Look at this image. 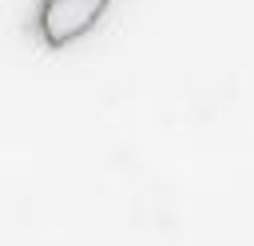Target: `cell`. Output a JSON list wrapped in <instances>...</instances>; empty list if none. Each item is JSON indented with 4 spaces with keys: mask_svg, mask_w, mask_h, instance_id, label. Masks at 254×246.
<instances>
[{
    "mask_svg": "<svg viewBox=\"0 0 254 246\" xmlns=\"http://www.w3.org/2000/svg\"><path fill=\"white\" fill-rule=\"evenodd\" d=\"M111 8V0H40L36 32L48 48H64L95 28V20Z\"/></svg>",
    "mask_w": 254,
    "mask_h": 246,
    "instance_id": "obj_1",
    "label": "cell"
}]
</instances>
